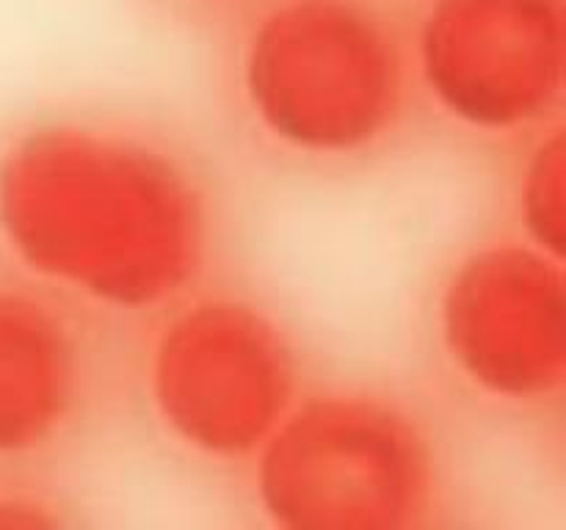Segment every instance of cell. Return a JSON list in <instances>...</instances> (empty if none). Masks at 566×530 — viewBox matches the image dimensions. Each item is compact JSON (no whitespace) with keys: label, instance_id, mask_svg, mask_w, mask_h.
I'll list each match as a JSON object with an SVG mask.
<instances>
[{"label":"cell","instance_id":"1","mask_svg":"<svg viewBox=\"0 0 566 530\" xmlns=\"http://www.w3.org/2000/svg\"><path fill=\"white\" fill-rule=\"evenodd\" d=\"M210 230L202 177L155 132L61 116L0 149V243L66 296L114 312L175 304L208 263Z\"/></svg>","mask_w":566,"mask_h":530},{"label":"cell","instance_id":"2","mask_svg":"<svg viewBox=\"0 0 566 530\" xmlns=\"http://www.w3.org/2000/svg\"><path fill=\"white\" fill-rule=\"evenodd\" d=\"M412 75L401 36L368 0H280L243 39L238 92L282 152L346 163L401 127Z\"/></svg>","mask_w":566,"mask_h":530},{"label":"cell","instance_id":"3","mask_svg":"<svg viewBox=\"0 0 566 530\" xmlns=\"http://www.w3.org/2000/svg\"><path fill=\"white\" fill-rule=\"evenodd\" d=\"M252 462L258 508L285 530H412L440 506L434 436L381 392L298 401Z\"/></svg>","mask_w":566,"mask_h":530},{"label":"cell","instance_id":"4","mask_svg":"<svg viewBox=\"0 0 566 530\" xmlns=\"http://www.w3.org/2000/svg\"><path fill=\"white\" fill-rule=\"evenodd\" d=\"M147 401L191 456L249 462L298 403L302 368L280 320L241 296L193 298L149 346Z\"/></svg>","mask_w":566,"mask_h":530},{"label":"cell","instance_id":"5","mask_svg":"<svg viewBox=\"0 0 566 530\" xmlns=\"http://www.w3.org/2000/svg\"><path fill=\"white\" fill-rule=\"evenodd\" d=\"M434 331L453 373L503 409H547L566 386L564 259L528 241L464 254L442 279Z\"/></svg>","mask_w":566,"mask_h":530},{"label":"cell","instance_id":"6","mask_svg":"<svg viewBox=\"0 0 566 530\" xmlns=\"http://www.w3.org/2000/svg\"><path fill=\"white\" fill-rule=\"evenodd\" d=\"M412 72L464 130H531L564 103L566 0H429Z\"/></svg>","mask_w":566,"mask_h":530},{"label":"cell","instance_id":"7","mask_svg":"<svg viewBox=\"0 0 566 530\" xmlns=\"http://www.w3.org/2000/svg\"><path fill=\"white\" fill-rule=\"evenodd\" d=\"M86 348L50 298L0 285V458L50 451L81 420Z\"/></svg>","mask_w":566,"mask_h":530},{"label":"cell","instance_id":"8","mask_svg":"<svg viewBox=\"0 0 566 530\" xmlns=\"http://www.w3.org/2000/svg\"><path fill=\"white\" fill-rule=\"evenodd\" d=\"M520 221L525 241L564 259L566 254V138L564 127H553L536 141L523 163L517 186Z\"/></svg>","mask_w":566,"mask_h":530},{"label":"cell","instance_id":"9","mask_svg":"<svg viewBox=\"0 0 566 530\" xmlns=\"http://www.w3.org/2000/svg\"><path fill=\"white\" fill-rule=\"evenodd\" d=\"M61 517L53 502L22 489H0V528H55Z\"/></svg>","mask_w":566,"mask_h":530},{"label":"cell","instance_id":"10","mask_svg":"<svg viewBox=\"0 0 566 530\" xmlns=\"http://www.w3.org/2000/svg\"><path fill=\"white\" fill-rule=\"evenodd\" d=\"M188 3H216V0H188Z\"/></svg>","mask_w":566,"mask_h":530}]
</instances>
